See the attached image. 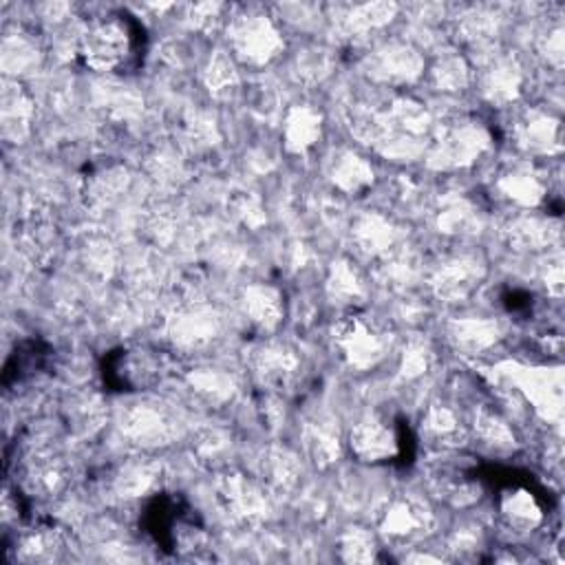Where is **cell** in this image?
<instances>
[{"label": "cell", "mask_w": 565, "mask_h": 565, "mask_svg": "<svg viewBox=\"0 0 565 565\" xmlns=\"http://www.w3.org/2000/svg\"><path fill=\"white\" fill-rule=\"evenodd\" d=\"M499 29V15L490 9H470L455 22V33L461 42L483 49L490 44Z\"/></svg>", "instance_id": "obj_35"}, {"label": "cell", "mask_w": 565, "mask_h": 565, "mask_svg": "<svg viewBox=\"0 0 565 565\" xmlns=\"http://www.w3.org/2000/svg\"><path fill=\"white\" fill-rule=\"evenodd\" d=\"M433 492L455 508H466L479 501L481 483L475 477L472 468L463 461H441L430 470Z\"/></svg>", "instance_id": "obj_20"}, {"label": "cell", "mask_w": 565, "mask_h": 565, "mask_svg": "<svg viewBox=\"0 0 565 565\" xmlns=\"http://www.w3.org/2000/svg\"><path fill=\"white\" fill-rule=\"evenodd\" d=\"M331 66H333V55L329 49L307 46L296 55L291 68L300 82L313 84V82H320L322 77H327L331 73Z\"/></svg>", "instance_id": "obj_40"}, {"label": "cell", "mask_w": 565, "mask_h": 565, "mask_svg": "<svg viewBox=\"0 0 565 565\" xmlns=\"http://www.w3.org/2000/svg\"><path fill=\"white\" fill-rule=\"evenodd\" d=\"M541 53L547 57L550 64H554L556 68L563 64V29L554 26L547 29V33L541 40Z\"/></svg>", "instance_id": "obj_48"}, {"label": "cell", "mask_w": 565, "mask_h": 565, "mask_svg": "<svg viewBox=\"0 0 565 565\" xmlns=\"http://www.w3.org/2000/svg\"><path fill=\"white\" fill-rule=\"evenodd\" d=\"M470 433L477 437V441L486 450L497 452V455L510 452L516 444L510 422L497 408H490L488 404H481L472 411Z\"/></svg>", "instance_id": "obj_28"}, {"label": "cell", "mask_w": 565, "mask_h": 565, "mask_svg": "<svg viewBox=\"0 0 565 565\" xmlns=\"http://www.w3.org/2000/svg\"><path fill=\"white\" fill-rule=\"evenodd\" d=\"M377 536L393 547H411L435 527V514L426 499L413 492H395L377 510Z\"/></svg>", "instance_id": "obj_5"}, {"label": "cell", "mask_w": 565, "mask_h": 565, "mask_svg": "<svg viewBox=\"0 0 565 565\" xmlns=\"http://www.w3.org/2000/svg\"><path fill=\"white\" fill-rule=\"evenodd\" d=\"M349 234L355 252L371 260H377L402 243L397 225L382 212H362L353 218Z\"/></svg>", "instance_id": "obj_19"}, {"label": "cell", "mask_w": 565, "mask_h": 565, "mask_svg": "<svg viewBox=\"0 0 565 565\" xmlns=\"http://www.w3.org/2000/svg\"><path fill=\"white\" fill-rule=\"evenodd\" d=\"M497 512L501 523L514 534H527L543 521V510L536 497L525 488H510L501 492Z\"/></svg>", "instance_id": "obj_26"}, {"label": "cell", "mask_w": 565, "mask_h": 565, "mask_svg": "<svg viewBox=\"0 0 565 565\" xmlns=\"http://www.w3.org/2000/svg\"><path fill=\"white\" fill-rule=\"evenodd\" d=\"M329 181L344 194H362L373 185L371 163L351 148H338L327 161Z\"/></svg>", "instance_id": "obj_23"}, {"label": "cell", "mask_w": 565, "mask_h": 565, "mask_svg": "<svg viewBox=\"0 0 565 565\" xmlns=\"http://www.w3.org/2000/svg\"><path fill=\"white\" fill-rule=\"evenodd\" d=\"M322 117L311 106H291L285 115V146L291 152H305L320 139Z\"/></svg>", "instance_id": "obj_32"}, {"label": "cell", "mask_w": 565, "mask_h": 565, "mask_svg": "<svg viewBox=\"0 0 565 565\" xmlns=\"http://www.w3.org/2000/svg\"><path fill=\"white\" fill-rule=\"evenodd\" d=\"M33 115V102L20 86H7L2 93V128L4 135H13L15 139L24 137L29 130V121Z\"/></svg>", "instance_id": "obj_37"}, {"label": "cell", "mask_w": 565, "mask_h": 565, "mask_svg": "<svg viewBox=\"0 0 565 565\" xmlns=\"http://www.w3.org/2000/svg\"><path fill=\"white\" fill-rule=\"evenodd\" d=\"M205 84L214 95H227L230 90H234L238 84L234 57L227 55L225 51H216L210 57V64L205 71Z\"/></svg>", "instance_id": "obj_42"}, {"label": "cell", "mask_w": 565, "mask_h": 565, "mask_svg": "<svg viewBox=\"0 0 565 565\" xmlns=\"http://www.w3.org/2000/svg\"><path fill=\"white\" fill-rule=\"evenodd\" d=\"M501 335L499 322L494 318H459L450 322V342L466 353H483Z\"/></svg>", "instance_id": "obj_30"}, {"label": "cell", "mask_w": 565, "mask_h": 565, "mask_svg": "<svg viewBox=\"0 0 565 565\" xmlns=\"http://www.w3.org/2000/svg\"><path fill=\"white\" fill-rule=\"evenodd\" d=\"M503 241L514 252H541L556 243L558 223L550 216L539 214H516L501 227Z\"/></svg>", "instance_id": "obj_21"}, {"label": "cell", "mask_w": 565, "mask_h": 565, "mask_svg": "<svg viewBox=\"0 0 565 565\" xmlns=\"http://www.w3.org/2000/svg\"><path fill=\"white\" fill-rule=\"evenodd\" d=\"M494 190L510 203L534 207L547 196L550 179L527 161H510L497 172Z\"/></svg>", "instance_id": "obj_18"}, {"label": "cell", "mask_w": 565, "mask_h": 565, "mask_svg": "<svg viewBox=\"0 0 565 565\" xmlns=\"http://www.w3.org/2000/svg\"><path fill=\"white\" fill-rule=\"evenodd\" d=\"M15 243L33 265L46 267L51 260H55L60 236L51 212L35 203L26 205L15 223Z\"/></svg>", "instance_id": "obj_13"}, {"label": "cell", "mask_w": 565, "mask_h": 565, "mask_svg": "<svg viewBox=\"0 0 565 565\" xmlns=\"http://www.w3.org/2000/svg\"><path fill=\"white\" fill-rule=\"evenodd\" d=\"M243 320L258 333H271L282 320V296L271 285H247L238 298Z\"/></svg>", "instance_id": "obj_22"}, {"label": "cell", "mask_w": 565, "mask_h": 565, "mask_svg": "<svg viewBox=\"0 0 565 565\" xmlns=\"http://www.w3.org/2000/svg\"><path fill=\"white\" fill-rule=\"evenodd\" d=\"M102 419V404L97 397L93 395H82L71 399L68 408H66V422L68 426L77 428V430H90L95 426H99L97 422Z\"/></svg>", "instance_id": "obj_44"}, {"label": "cell", "mask_w": 565, "mask_h": 565, "mask_svg": "<svg viewBox=\"0 0 565 565\" xmlns=\"http://www.w3.org/2000/svg\"><path fill=\"white\" fill-rule=\"evenodd\" d=\"M230 446V439L218 430V428H207L199 435L196 439V452L203 457V459H210V457H221Z\"/></svg>", "instance_id": "obj_47"}, {"label": "cell", "mask_w": 565, "mask_h": 565, "mask_svg": "<svg viewBox=\"0 0 565 565\" xmlns=\"http://www.w3.org/2000/svg\"><path fill=\"white\" fill-rule=\"evenodd\" d=\"M170 373V360L163 351L135 344L113 353L108 377L121 391H148Z\"/></svg>", "instance_id": "obj_10"}, {"label": "cell", "mask_w": 565, "mask_h": 565, "mask_svg": "<svg viewBox=\"0 0 565 565\" xmlns=\"http://www.w3.org/2000/svg\"><path fill=\"white\" fill-rule=\"evenodd\" d=\"M258 481L269 490V494H287L296 488L300 479V461L296 452L285 446H269L258 459Z\"/></svg>", "instance_id": "obj_24"}, {"label": "cell", "mask_w": 565, "mask_h": 565, "mask_svg": "<svg viewBox=\"0 0 565 565\" xmlns=\"http://www.w3.org/2000/svg\"><path fill=\"white\" fill-rule=\"evenodd\" d=\"M426 64L419 51L404 40H388L366 55V73L375 84L404 86L424 75Z\"/></svg>", "instance_id": "obj_12"}, {"label": "cell", "mask_w": 565, "mask_h": 565, "mask_svg": "<svg viewBox=\"0 0 565 565\" xmlns=\"http://www.w3.org/2000/svg\"><path fill=\"white\" fill-rule=\"evenodd\" d=\"M137 46L135 26L124 15L93 20L77 42V55L84 66L97 73H110L130 60Z\"/></svg>", "instance_id": "obj_3"}, {"label": "cell", "mask_w": 565, "mask_h": 565, "mask_svg": "<svg viewBox=\"0 0 565 565\" xmlns=\"http://www.w3.org/2000/svg\"><path fill=\"white\" fill-rule=\"evenodd\" d=\"M214 501L230 521L238 525H256L265 521L271 505V494L258 481V477L230 470L216 479Z\"/></svg>", "instance_id": "obj_7"}, {"label": "cell", "mask_w": 565, "mask_h": 565, "mask_svg": "<svg viewBox=\"0 0 565 565\" xmlns=\"http://www.w3.org/2000/svg\"><path fill=\"white\" fill-rule=\"evenodd\" d=\"M428 82L433 84L435 90L459 93L472 82V73L468 62L459 53L444 51L428 66Z\"/></svg>", "instance_id": "obj_33"}, {"label": "cell", "mask_w": 565, "mask_h": 565, "mask_svg": "<svg viewBox=\"0 0 565 565\" xmlns=\"http://www.w3.org/2000/svg\"><path fill=\"white\" fill-rule=\"evenodd\" d=\"M327 294L347 309H360L366 296V280L351 260H335L327 276Z\"/></svg>", "instance_id": "obj_31"}, {"label": "cell", "mask_w": 565, "mask_h": 565, "mask_svg": "<svg viewBox=\"0 0 565 565\" xmlns=\"http://www.w3.org/2000/svg\"><path fill=\"white\" fill-rule=\"evenodd\" d=\"M422 439L435 450L450 452L463 446L470 437V426L459 406L448 399H433L422 415Z\"/></svg>", "instance_id": "obj_16"}, {"label": "cell", "mask_w": 565, "mask_h": 565, "mask_svg": "<svg viewBox=\"0 0 565 565\" xmlns=\"http://www.w3.org/2000/svg\"><path fill=\"white\" fill-rule=\"evenodd\" d=\"M227 42L230 55L249 66L271 62L285 46L274 18L258 7H243L227 20Z\"/></svg>", "instance_id": "obj_4"}, {"label": "cell", "mask_w": 565, "mask_h": 565, "mask_svg": "<svg viewBox=\"0 0 565 565\" xmlns=\"http://www.w3.org/2000/svg\"><path fill=\"white\" fill-rule=\"evenodd\" d=\"M305 446L318 466H331L340 457V439L329 419H311L305 428Z\"/></svg>", "instance_id": "obj_36"}, {"label": "cell", "mask_w": 565, "mask_h": 565, "mask_svg": "<svg viewBox=\"0 0 565 565\" xmlns=\"http://www.w3.org/2000/svg\"><path fill=\"white\" fill-rule=\"evenodd\" d=\"M433 294L446 302H461L475 294L486 276V265L477 252L455 249L424 269Z\"/></svg>", "instance_id": "obj_8"}, {"label": "cell", "mask_w": 565, "mask_h": 565, "mask_svg": "<svg viewBox=\"0 0 565 565\" xmlns=\"http://www.w3.org/2000/svg\"><path fill=\"white\" fill-rule=\"evenodd\" d=\"M543 280H545V287H547L552 294H561V289H563V267H561V258H550V260H547Z\"/></svg>", "instance_id": "obj_50"}, {"label": "cell", "mask_w": 565, "mask_h": 565, "mask_svg": "<svg viewBox=\"0 0 565 565\" xmlns=\"http://www.w3.org/2000/svg\"><path fill=\"white\" fill-rule=\"evenodd\" d=\"M419 274H424V260L404 243L373 260V278L388 289H406Z\"/></svg>", "instance_id": "obj_25"}, {"label": "cell", "mask_w": 565, "mask_h": 565, "mask_svg": "<svg viewBox=\"0 0 565 565\" xmlns=\"http://www.w3.org/2000/svg\"><path fill=\"white\" fill-rule=\"evenodd\" d=\"M230 207L243 223H256L260 218L258 201L249 192H238V196L232 199Z\"/></svg>", "instance_id": "obj_49"}, {"label": "cell", "mask_w": 565, "mask_h": 565, "mask_svg": "<svg viewBox=\"0 0 565 565\" xmlns=\"http://www.w3.org/2000/svg\"><path fill=\"white\" fill-rule=\"evenodd\" d=\"M128 185V170L121 163H102L93 168L82 183V196L88 207H108Z\"/></svg>", "instance_id": "obj_27"}, {"label": "cell", "mask_w": 565, "mask_h": 565, "mask_svg": "<svg viewBox=\"0 0 565 565\" xmlns=\"http://www.w3.org/2000/svg\"><path fill=\"white\" fill-rule=\"evenodd\" d=\"M331 340L338 358L355 371L373 369L393 349L388 324L362 309H347L333 324Z\"/></svg>", "instance_id": "obj_1"}, {"label": "cell", "mask_w": 565, "mask_h": 565, "mask_svg": "<svg viewBox=\"0 0 565 565\" xmlns=\"http://www.w3.org/2000/svg\"><path fill=\"white\" fill-rule=\"evenodd\" d=\"M349 446L360 461L371 463L391 459L399 450L395 426L380 411H366L351 424Z\"/></svg>", "instance_id": "obj_14"}, {"label": "cell", "mask_w": 565, "mask_h": 565, "mask_svg": "<svg viewBox=\"0 0 565 565\" xmlns=\"http://www.w3.org/2000/svg\"><path fill=\"white\" fill-rule=\"evenodd\" d=\"M433 364V351L426 340H411L402 353L399 364V377L402 380H415L424 375Z\"/></svg>", "instance_id": "obj_43"}, {"label": "cell", "mask_w": 565, "mask_h": 565, "mask_svg": "<svg viewBox=\"0 0 565 565\" xmlns=\"http://www.w3.org/2000/svg\"><path fill=\"white\" fill-rule=\"evenodd\" d=\"M35 53H38L35 46L22 33H18V38H7L4 46H2L4 68L24 71L26 64L35 62Z\"/></svg>", "instance_id": "obj_45"}, {"label": "cell", "mask_w": 565, "mask_h": 565, "mask_svg": "<svg viewBox=\"0 0 565 565\" xmlns=\"http://www.w3.org/2000/svg\"><path fill=\"white\" fill-rule=\"evenodd\" d=\"M377 534L360 525L347 527L338 539V552L347 563H371L377 558Z\"/></svg>", "instance_id": "obj_39"}, {"label": "cell", "mask_w": 565, "mask_h": 565, "mask_svg": "<svg viewBox=\"0 0 565 565\" xmlns=\"http://www.w3.org/2000/svg\"><path fill=\"white\" fill-rule=\"evenodd\" d=\"M395 15L393 4H358L351 7L340 20H338V31L349 40V42H364L373 31L382 29L388 24Z\"/></svg>", "instance_id": "obj_29"}, {"label": "cell", "mask_w": 565, "mask_h": 565, "mask_svg": "<svg viewBox=\"0 0 565 565\" xmlns=\"http://www.w3.org/2000/svg\"><path fill=\"white\" fill-rule=\"evenodd\" d=\"M121 433L143 446H157L174 439L179 430V417L157 402L130 404L121 415Z\"/></svg>", "instance_id": "obj_15"}, {"label": "cell", "mask_w": 565, "mask_h": 565, "mask_svg": "<svg viewBox=\"0 0 565 565\" xmlns=\"http://www.w3.org/2000/svg\"><path fill=\"white\" fill-rule=\"evenodd\" d=\"M64 547V536L55 527H33L24 532L15 543V558L38 563V561H53L57 552Z\"/></svg>", "instance_id": "obj_34"}, {"label": "cell", "mask_w": 565, "mask_h": 565, "mask_svg": "<svg viewBox=\"0 0 565 565\" xmlns=\"http://www.w3.org/2000/svg\"><path fill=\"white\" fill-rule=\"evenodd\" d=\"M472 82L492 106H510L523 88V66L514 53L490 49L479 55Z\"/></svg>", "instance_id": "obj_11"}, {"label": "cell", "mask_w": 565, "mask_h": 565, "mask_svg": "<svg viewBox=\"0 0 565 565\" xmlns=\"http://www.w3.org/2000/svg\"><path fill=\"white\" fill-rule=\"evenodd\" d=\"M435 221H437L439 232H448V234H457V236L472 232V227L479 223L475 205L463 196L444 199L435 212Z\"/></svg>", "instance_id": "obj_38"}, {"label": "cell", "mask_w": 565, "mask_h": 565, "mask_svg": "<svg viewBox=\"0 0 565 565\" xmlns=\"http://www.w3.org/2000/svg\"><path fill=\"white\" fill-rule=\"evenodd\" d=\"M490 146L488 128L468 115H450L435 126L426 146L428 163L437 170H457L477 161Z\"/></svg>", "instance_id": "obj_2"}, {"label": "cell", "mask_w": 565, "mask_h": 565, "mask_svg": "<svg viewBox=\"0 0 565 565\" xmlns=\"http://www.w3.org/2000/svg\"><path fill=\"white\" fill-rule=\"evenodd\" d=\"M190 386L199 397H203L212 404H218L232 395V380L216 369L194 371L190 375Z\"/></svg>", "instance_id": "obj_41"}, {"label": "cell", "mask_w": 565, "mask_h": 565, "mask_svg": "<svg viewBox=\"0 0 565 565\" xmlns=\"http://www.w3.org/2000/svg\"><path fill=\"white\" fill-rule=\"evenodd\" d=\"M510 137L523 152L550 154L561 143V121L539 106H527L512 117Z\"/></svg>", "instance_id": "obj_17"}, {"label": "cell", "mask_w": 565, "mask_h": 565, "mask_svg": "<svg viewBox=\"0 0 565 565\" xmlns=\"http://www.w3.org/2000/svg\"><path fill=\"white\" fill-rule=\"evenodd\" d=\"M483 545L479 527L461 525L448 536V552H452L457 558H475Z\"/></svg>", "instance_id": "obj_46"}, {"label": "cell", "mask_w": 565, "mask_h": 565, "mask_svg": "<svg viewBox=\"0 0 565 565\" xmlns=\"http://www.w3.org/2000/svg\"><path fill=\"white\" fill-rule=\"evenodd\" d=\"M247 371L258 382L263 391H287L302 371V360L298 351L282 340L265 335L247 353Z\"/></svg>", "instance_id": "obj_9"}, {"label": "cell", "mask_w": 565, "mask_h": 565, "mask_svg": "<svg viewBox=\"0 0 565 565\" xmlns=\"http://www.w3.org/2000/svg\"><path fill=\"white\" fill-rule=\"evenodd\" d=\"M20 486L38 499H55L71 488L73 463L55 446L33 444L18 461Z\"/></svg>", "instance_id": "obj_6"}]
</instances>
